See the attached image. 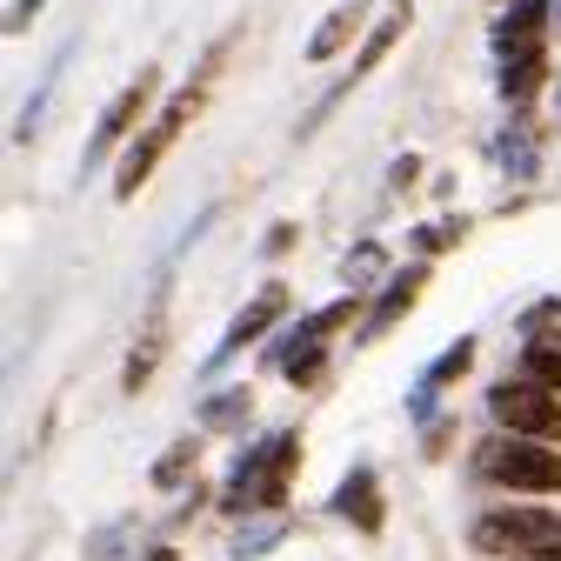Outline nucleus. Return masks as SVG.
Here are the masks:
<instances>
[{
	"label": "nucleus",
	"mask_w": 561,
	"mask_h": 561,
	"mask_svg": "<svg viewBox=\"0 0 561 561\" xmlns=\"http://www.w3.org/2000/svg\"><path fill=\"white\" fill-rule=\"evenodd\" d=\"M295 461H301V435L295 428L267 435L254 455H241V474L221 488V508L228 515H241V508H280V495H288V481H295Z\"/></svg>",
	"instance_id": "f257e3e1"
},
{
	"label": "nucleus",
	"mask_w": 561,
	"mask_h": 561,
	"mask_svg": "<svg viewBox=\"0 0 561 561\" xmlns=\"http://www.w3.org/2000/svg\"><path fill=\"white\" fill-rule=\"evenodd\" d=\"M201 101H207V75H201V81H187V88H181V94H174V101L148 121V134H134V140H127L121 174H114V201H134V194H140V181H148V174L161 168V154L181 140V127L201 114Z\"/></svg>",
	"instance_id": "f03ea898"
},
{
	"label": "nucleus",
	"mask_w": 561,
	"mask_h": 561,
	"mask_svg": "<svg viewBox=\"0 0 561 561\" xmlns=\"http://www.w3.org/2000/svg\"><path fill=\"white\" fill-rule=\"evenodd\" d=\"M474 468L488 481H502L508 495H561V448H548V442L495 435V442L474 448Z\"/></svg>",
	"instance_id": "7ed1b4c3"
},
{
	"label": "nucleus",
	"mask_w": 561,
	"mask_h": 561,
	"mask_svg": "<svg viewBox=\"0 0 561 561\" xmlns=\"http://www.w3.org/2000/svg\"><path fill=\"white\" fill-rule=\"evenodd\" d=\"M468 541H474L481 554H508V561H522V554L561 541V515H554V508H528V502H515V508H488V515H474Z\"/></svg>",
	"instance_id": "20e7f679"
},
{
	"label": "nucleus",
	"mask_w": 561,
	"mask_h": 561,
	"mask_svg": "<svg viewBox=\"0 0 561 561\" xmlns=\"http://www.w3.org/2000/svg\"><path fill=\"white\" fill-rule=\"evenodd\" d=\"M488 414L502 421L508 435H522V442H561V401H554V388H541V381H495L488 388Z\"/></svg>",
	"instance_id": "39448f33"
},
{
	"label": "nucleus",
	"mask_w": 561,
	"mask_h": 561,
	"mask_svg": "<svg viewBox=\"0 0 561 561\" xmlns=\"http://www.w3.org/2000/svg\"><path fill=\"white\" fill-rule=\"evenodd\" d=\"M154 88H161V67H140V81H127V88L114 94V107L101 114V127H94V140H88V168H101L121 140L134 134V121L154 107Z\"/></svg>",
	"instance_id": "423d86ee"
},
{
	"label": "nucleus",
	"mask_w": 561,
	"mask_h": 561,
	"mask_svg": "<svg viewBox=\"0 0 561 561\" xmlns=\"http://www.w3.org/2000/svg\"><path fill=\"white\" fill-rule=\"evenodd\" d=\"M280 308H288V288H280V280H267V288H261V295H254V301H248V308L234 314L228 341L215 347V368H221V362H234V355H241L248 341H261V334H267V328L280 321Z\"/></svg>",
	"instance_id": "0eeeda50"
},
{
	"label": "nucleus",
	"mask_w": 561,
	"mask_h": 561,
	"mask_svg": "<svg viewBox=\"0 0 561 561\" xmlns=\"http://www.w3.org/2000/svg\"><path fill=\"white\" fill-rule=\"evenodd\" d=\"M334 515H347L362 535H381V488H375L368 468H355V474L334 488Z\"/></svg>",
	"instance_id": "6e6552de"
},
{
	"label": "nucleus",
	"mask_w": 561,
	"mask_h": 561,
	"mask_svg": "<svg viewBox=\"0 0 561 561\" xmlns=\"http://www.w3.org/2000/svg\"><path fill=\"white\" fill-rule=\"evenodd\" d=\"M401 34H408V8H388V14H381V27H375V34H368V47H362V54H355V75H347V81H341V88H334V94H328V101H321V107H334V101H341V94H355V81H362V75H375V67H381V60H388V47H394V41H401Z\"/></svg>",
	"instance_id": "1a4fd4ad"
},
{
	"label": "nucleus",
	"mask_w": 561,
	"mask_h": 561,
	"mask_svg": "<svg viewBox=\"0 0 561 561\" xmlns=\"http://www.w3.org/2000/svg\"><path fill=\"white\" fill-rule=\"evenodd\" d=\"M541 14H548V0H515V8L502 14V27H495L502 60H508V54H535V47H541Z\"/></svg>",
	"instance_id": "9d476101"
},
{
	"label": "nucleus",
	"mask_w": 561,
	"mask_h": 561,
	"mask_svg": "<svg viewBox=\"0 0 561 561\" xmlns=\"http://www.w3.org/2000/svg\"><path fill=\"white\" fill-rule=\"evenodd\" d=\"M362 21H368V0H341V8L314 27V41H308V60H334L347 41L362 34Z\"/></svg>",
	"instance_id": "9b49d317"
},
{
	"label": "nucleus",
	"mask_w": 561,
	"mask_h": 561,
	"mask_svg": "<svg viewBox=\"0 0 561 561\" xmlns=\"http://www.w3.org/2000/svg\"><path fill=\"white\" fill-rule=\"evenodd\" d=\"M421 280H428V267H408V274H394L388 288H381V301H375V314H368V328H362V334H388V328H394V321L414 308Z\"/></svg>",
	"instance_id": "f8f14e48"
},
{
	"label": "nucleus",
	"mask_w": 561,
	"mask_h": 561,
	"mask_svg": "<svg viewBox=\"0 0 561 561\" xmlns=\"http://www.w3.org/2000/svg\"><path fill=\"white\" fill-rule=\"evenodd\" d=\"M161 347H168V321H148V334L134 341V355H127V368H121V388L127 394H140L154 381V368H161Z\"/></svg>",
	"instance_id": "ddd939ff"
},
{
	"label": "nucleus",
	"mask_w": 561,
	"mask_h": 561,
	"mask_svg": "<svg viewBox=\"0 0 561 561\" xmlns=\"http://www.w3.org/2000/svg\"><path fill=\"white\" fill-rule=\"evenodd\" d=\"M522 375L541 388H561V328H535L522 347Z\"/></svg>",
	"instance_id": "4468645a"
},
{
	"label": "nucleus",
	"mask_w": 561,
	"mask_h": 561,
	"mask_svg": "<svg viewBox=\"0 0 561 561\" xmlns=\"http://www.w3.org/2000/svg\"><path fill=\"white\" fill-rule=\"evenodd\" d=\"M541 75H548V60H541V47H535V54H508V67H502V94H508V101L522 107V101H535Z\"/></svg>",
	"instance_id": "2eb2a0df"
},
{
	"label": "nucleus",
	"mask_w": 561,
	"mask_h": 561,
	"mask_svg": "<svg viewBox=\"0 0 561 561\" xmlns=\"http://www.w3.org/2000/svg\"><path fill=\"white\" fill-rule=\"evenodd\" d=\"M194 461H201V442H194V435H181V442L154 461V488H181V481L194 474Z\"/></svg>",
	"instance_id": "dca6fc26"
},
{
	"label": "nucleus",
	"mask_w": 561,
	"mask_h": 561,
	"mask_svg": "<svg viewBox=\"0 0 561 561\" xmlns=\"http://www.w3.org/2000/svg\"><path fill=\"white\" fill-rule=\"evenodd\" d=\"M468 362H474V334H461V341H448V347H442V362H435L428 375H421V388H448L455 375H468Z\"/></svg>",
	"instance_id": "f3484780"
},
{
	"label": "nucleus",
	"mask_w": 561,
	"mask_h": 561,
	"mask_svg": "<svg viewBox=\"0 0 561 561\" xmlns=\"http://www.w3.org/2000/svg\"><path fill=\"white\" fill-rule=\"evenodd\" d=\"M241 414H254V394H248V388H228V394L207 401V428H234Z\"/></svg>",
	"instance_id": "a211bd4d"
},
{
	"label": "nucleus",
	"mask_w": 561,
	"mask_h": 561,
	"mask_svg": "<svg viewBox=\"0 0 561 561\" xmlns=\"http://www.w3.org/2000/svg\"><path fill=\"white\" fill-rule=\"evenodd\" d=\"M321 362H328V347H321V341H308V347H295V355L280 362V375H288L295 388H308V381H321Z\"/></svg>",
	"instance_id": "6ab92c4d"
},
{
	"label": "nucleus",
	"mask_w": 561,
	"mask_h": 561,
	"mask_svg": "<svg viewBox=\"0 0 561 561\" xmlns=\"http://www.w3.org/2000/svg\"><path fill=\"white\" fill-rule=\"evenodd\" d=\"M280 535H288L280 522H267V528H241V535L228 541V554H234V561H254V554H267V548H274Z\"/></svg>",
	"instance_id": "aec40b11"
},
{
	"label": "nucleus",
	"mask_w": 561,
	"mask_h": 561,
	"mask_svg": "<svg viewBox=\"0 0 561 561\" xmlns=\"http://www.w3.org/2000/svg\"><path fill=\"white\" fill-rule=\"evenodd\" d=\"M375 267H381V248H375V241H362L355 254H347V280H368Z\"/></svg>",
	"instance_id": "412c9836"
},
{
	"label": "nucleus",
	"mask_w": 561,
	"mask_h": 561,
	"mask_svg": "<svg viewBox=\"0 0 561 561\" xmlns=\"http://www.w3.org/2000/svg\"><path fill=\"white\" fill-rule=\"evenodd\" d=\"M295 248V221H280V228H267V254H288Z\"/></svg>",
	"instance_id": "4be33fe9"
},
{
	"label": "nucleus",
	"mask_w": 561,
	"mask_h": 561,
	"mask_svg": "<svg viewBox=\"0 0 561 561\" xmlns=\"http://www.w3.org/2000/svg\"><path fill=\"white\" fill-rule=\"evenodd\" d=\"M34 14H41V0H14V14H8V34H21Z\"/></svg>",
	"instance_id": "5701e85b"
},
{
	"label": "nucleus",
	"mask_w": 561,
	"mask_h": 561,
	"mask_svg": "<svg viewBox=\"0 0 561 561\" xmlns=\"http://www.w3.org/2000/svg\"><path fill=\"white\" fill-rule=\"evenodd\" d=\"M522 561H561V541H548V548H535V554H522Z\"/></svg>",
	"instance_id": "b1692460"
},
{
	"label": "nucleus",
	"mask_w": 561,
	"mask_h": 561,
	"mask_svg": "<svg viewBox=\"0 0 561 561\" xmlns=\"http://www.w3.org/2000/svg\"><path fill=\"white\" fill-rule=\"evenodd\" d=\"M148 561H174V548H154V554H148Z\"/></svg>",
	"instance_id": "393cba45"
}]
</instances>
